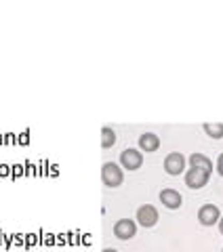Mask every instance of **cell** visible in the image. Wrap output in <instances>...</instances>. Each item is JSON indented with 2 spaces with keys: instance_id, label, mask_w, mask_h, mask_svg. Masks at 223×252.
Listing matches in <instances>:
<instances>
[{
  "instance_id": "15",
  "label": "cell",
  "mask_w": 223,
  "mask_h": 252,
  "mask_svg": "<svg viewBox=\"0 0 223 252\" xmlns=\"http://www.w3.org/2000/svg\"><path fill=\"white\" fill-rule=\"evenodd\" d=\"M103 252H118V250H114V248H106V250H103Z\"/></svg>"
},
{
  "instance_id": "10",
  "label": "cell",
  "mask_w": 223,
  "mask_h": 252,
  "mask_svg": "<svg viewBox=\"0 0 223 252\" xmlns=\"http://www.w3.org/2000/svg\"><path fill=\"white\" fill-rule=\"evenodd\" d=\"M189 164H192V168L204 170V172H209V175H211V170H213L211 160L206 156H202V154H192V158H189Z\"/></svg>"
},
{
  "instance_id": "9",
  "label": "cell",
  "mask_w": 223,
  "mask_h": 252,
  "mask_svg": "<svg viewBox=\"0 0 223 252\" xmlns=\"http://www.w3.org/2000/svg\"><path fill=\"white\" fill-rule=\"evenodd\" d=\"M139 147L143 149V152L152 154L160 147V139H158V135H154V132H146V135L139 137Z\"/></svg>"
},
{
  "instance_id": "16",
  "label": "cell",
  "mask_w": 223,
  "mask_h": 252,
  "mask_svg": "<svg viewBox=\"0 0 223 252\" xmlns=\"http://www.w3.org/2000/svg\"><path fill=\"white\" fill-rule=\"evenodd\" d=\"M221 252H223V250H221Z\"/></svg>"
},
{
  "instance_id": "7",
  "label": "cell",
  "mask_w": 223,
  "mask_h": 252,
  "mask_svg": "<svg viewBox=\"0 0 223 252\" xmlns=\"http://www.w3.org/2000/svg\"><path fill=\"white\" fill-rule=\"evenodd\" d=\"M137 220L143 227H154L158 223V210L154 206H149V204H146V206H141L137 210Z\"/></svg>"
},
{
  "instance_id": "11",
  "label": "cell",
  "mask_w": 223,
  "mask_h": 252,
  "mask_svg": "<svg viewBox=\"0 0 223 252\" xmlns=\"http://www.w3.org/2000/svg\"><path fill=\"white\" fill-rule=\"evenodd\" d=\"M114 143H116V132L112 130L110 126H103V128H101V147L110 149Z\"/></svg>"
},
{
  "instance_id": "2",
  "label": "cell",
  "mask_w": 223,
  "mask_h": 252,
  "mask_svg": "<svg viewBox=\"0 0 223 252\" xmlns=\"http://www.w3.org/2000/svg\"><path fill=\"white\" fill-rule=\"evenodd\" d=\"M219 219H221V212L215 204H204V206L198 210V220H200V225H204V227L219 223Z\"/></svg>"
},
{
  "instance_id": "1",
  "label": "cell",
  "mask_w": 223,
  "mask_h": 252,
  "mask_svg": "<svg viewBox=\"0 0 223 252\" xmlns=\"http://www.w3.org/2000/svg\"><path fill=\"white\" fill-rule=\"evenodd\" d=\"M101 179H103V183H106L108 187H120L124 175L114 162H106L103 164V168H101Z\"/></svg>"
},
{
  "instance_id": "6",
  "label": "cell",
  "mask_w": 223,
  "mask_h": 252,
  "mask_svg": "<svg viewBox=\"0 0 223 252\" xmlns=\"http://www.w3.org/2000/svg\"><path fill=\"white\" fill-rule=\"evenodd\" d=\"M120 162H122L124 168L137 170L143 164V156H141V152H137V149H124V152L120 154Z\"/></svg>"
},
{
  "instance_id": "13",
  "label": "cell",
  "mask_w": 223,
  "mask_h": 252,
  "mask_svg": "<svg viewBox=\"0 0 223 252\" xmlns=\"http://www.w3.org/2000/svg\"><path fill=\"white\" fill-rule=\"evenodd\" d=\"M217 172H219V175L223 177V154L219 156V160H217Z\"/></svg>"
},
{
  "instance_id": "4",
  "label": "cell",
  "mask_w": 223,
  "mask_h": 252,
  "mask_svg": "<svg viewBox=\"0 0 223 252\" xmlns=\"http://www.w3.org/2000/svg\"><path fill=\"white\" fill-rule=\"evenodd\" d=\"M183 168H186V158H183L179 152H173L166 156V160H164V170L169 172V175L173 177H177L183 172Z\"/></svg>"
},
{
  "instance_id": "12",
  "label": "cell",
  "mask_w": 223,
  "mask_h": 252,
  "mask_svg": "<svg viewBox=\"0 0 223 252\" xmlns=\"http://www.w3.org/2000/svg\"><path fill=\"white\" fill-rule=\"evenodd\" d=\"M204 132L211 139H223V124H211V122H206L204 124Z\"/></svg>"
},
{
  "instance_id": "5",
  "label": "cell",
  "mask_w": 223,
  "mask_h": 252,
  "mask_svg": "<svg viewBox=\"0 0 223 252\" xmlns=\"http://www.w3.org/2000/svg\"><path fill=\"white\" fill-rule=\"evenodd\" d=\"M206 183H209V172L198 170V168H189L186 172V185L189 189H202Z\"/></svg>"
},
{
  "instance_id": "8",
  "label": "cell",
  "mask_w": 223,
  "mask_h": 252,
  "mask_svg": "<svg viewBox=\"0 0 223 252\" xmlns=\"http://www.w3.org/2000/svg\"><path fill=\"white\" fill-rule=\"evenodd\" d=\"M160 202L164 204L166 208L177 210V208H181L183 198H181L179 191H175V189H162V191H160Z\"/></svg>"
},
{
  "instance_id": "3",
  "label": "cell",
  "mask_w": 223,
  "mask_h": 252,
  "mask_svg": "<svg viewBox=\"0 0 223 252\" xmlns=\"http://www.w3.org/2000/svg\"><path fill=\"white\" fill-rule=\"evenodd\" d=\"M114 235L118 240H131L137 235V225H135L131 219H120L114 225Z\"/></svg>"
},
{
  "instance_id": "14",
  "label": "cell",
  "mask_w": 223,
  "mask_h": 252,
  "mask_svg": "<svg viewBox=\"0 0 223 252\" xmlns=\"http://www.w3.org/2000/svg\"><path fill=\"white\" fill-rule=\"evenodd\" d=\"M219 231H221V235H223V217L219 219Z\"/></svg>"
}]
</instances>
